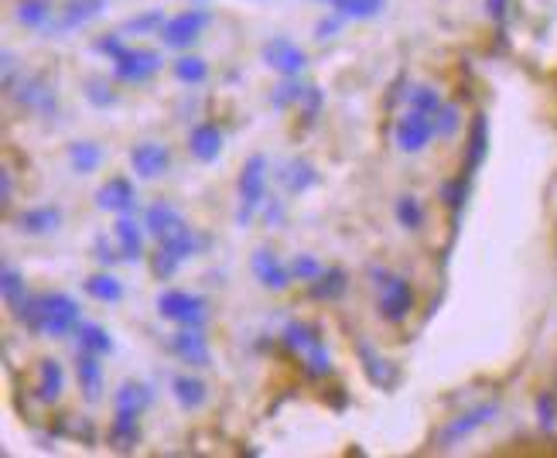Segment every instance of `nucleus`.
Masks as SVG:
<instances>
[{
  "label": "nucleus",
  "instance_id": "nucleus-1",
  "mask_svg": "<svg viewBox=\"0 0 557 458\" xmlns=\"http://www.w3.org/2000/svg\"><path fill=\"white\" fill-rule=\"evenodd\" d=\"M144 226H148V233L158 236V244L168 253H175L178 260L196 253V233L188 230V223L178 215V209L158 202V206L148 209V215H144Z\"/></svg>",
  "mask_w": 557,
  "mask_h": 458
},
{
  "label": "nucleus",
  "instance_id": "nucleus-2",
  "mask_svg": "<svg viewBox=\"0 0 557 458\" xmlns=\"http://www.w3.org/2000/svg\"><path fill=\"white\" fill-rule=\"evenodd\" d=\"M284 346L301 359V367H305L308 376L322 380V376L332 373L329 349L322 346V335H319V329H314V325H308V322H290L284 329Z\"/></svg>",
  "mask_w": 557,
  "mask_h": 458
},
{
  "label": "nucleus",
  "instance_id": "nucleus-3",
  "mask_svg": "<svg viewBox=\"0 0 557 458\" xmlns=\"http://www.w3.org/2000/svg\"><path fill=\"white\" fill-rule=\"evenodd\" d=\"M4 89L14 103H21L24 110H35V113H55V89L48 83L41 72H11L4 76Z\"/></svg>",
  "mask_w": 557,
  "mask_h": 458
},
{
  "label": "nucleus",
  "instance_id": "nucleus-4",
  "mask_svg": "<svg viewBox=\"0 0 557 458\" xmlns=\"http://www.w3.org/2000/svg\"><path fill=\"white\" fill-rule=\"evenodd\" d=\"M370 274H373L376 295H380V315L386 322H404L410 315V308H414V292H410V284L400 274H391L383 268H376Z\"/></svg>",
  "mask_w": 557,
  "mask_h": 458
},
{
  "label": "nucleus",
  "instance_id": "nucleus-5",
  "mask_svg": "<svg viewBox=\"0 0 557 458\" xmlns=\"http://www.w3.org/2000/svg\"><path fill=\"white\" fill-rule=\"evenodd\" d=\"M263 196H268V158L250 154L244 172H239V212H236L239 226H247L253 220V212L263 202Z\"/></svg>",
  "mask_w": 557,
  "mask_h": 458
},
{
  "label": "nucleus",
  "instance_id": "nucleus-6",
  "mask_svg": "<svg viewBox=\"0 0 557 458\" xmlns=\"http://www.w3.org/2000/svg\"><path fill=\"white\" fill-rule=\"evenodd\" d=\"M79 325V305L69 295H45L41 305V332L52 335V339H62L72 329Z\"/></svg>",
  "mask_w": 557,
  "mask_h": 458
},
{
  "label": "nucleus",
  "instance_id": "nucleus-7",
  "mask_svg": "<svg viewBox=\"0 0 557 458\" xmlns=\"http://www.w3.org/2000/svg\"><path fill=\"white\" fill-rule=\"evenodd\" d=\"M434 116L431 113H421L410 107L400 120H397V148L407 151V154H418L428 148V140L434 137Z\"/></svg>",
  "mask_w": 557,
  "mask_h": 458
},
{
  "label": "nucleus",
  "instance_id": "nucleus-8",
  "mask_svg": "<svg viewBox=\"0 0 557 458\" xmlns=\"http://www.w3.org/2000/svg\"><path fill=\"white\" fill-rule=\"evenodd\" d=\"M158 311L164 319H172L178 325H206V298L188 295V292H164L158 298Z\"/></svg>",
  "mask_w": 557,
  "mask_h": 458
},
{
  "label": "nucleus",
  "instance_id": "nucleus-9",
  "mask_svg": "<svg viewBox=\"0 0 557 458\" xmlns=\"http://www.w3.org/2000/svg\"><path fill=\"white\" fill-rule=\"evenodd\" d=\"M496 414H499V404H479V407H472V411L458 414L455 421H448V424L438 431V448H451V445H458L462 438H469L472 431H479L482 424H490Z\"/></svg>",
  "mask_w": 557,
  "mask_h": 458
},
{
  "label": "nucleus",
  "instance_id": "nucleus-10",
  "mask_svg": "<svg viewBox=\"0 0 557 458\" xmlns=\"http://www.w3.org/2000/svg\"><path fill=\"white\" fill-rule=\"evenodd\" d=\"M113 62H116L120 83H144L161 69V55L151 52V48H124Z\"/></svg>",
  "mask_w": 557,
  "mask_h": 458
},
{
  "label": "nucleus",
  "instance_id": "nucleus-11",
  "mask_svg": "<svg viewBox=\"0 0 557 458\" xmlns=\"http://www.w3.org/2000/svg\"><path fill=\"white\" fill-rule=\"evenodd\" d=\"M209 21H212L209 11H185V14L172 17V21H164L161 38H164V45H172V48H188V45L199 41V32L206 28Z\"/></svg>",
  "mask_w": 557,
  "mask_h": 458
},
{
  "label": "nucleus",
  "instance_id": "nucleus-12",
  "mask_svg": "<svg viewBox=\"0 0 557 458\" xmlns=\"http://www.w3.org/2000/svg\"><path fill=\"white\" fill-rule=\"evenodd\" d=\"M263 62H268L274 72H281V76L287 79H295L298 72L305 69V52L295 45V41H287V38H271L268 45H263Z\"/></svg>",
  "mask_w": 557,
  "mask_h": 458
},
{
  "label": "nucleus",
  "instance_id": "nucleus-13",
  "mask_svg": "<svg viewBox=\"0 0 557 458\" xmlns=\"http://www.w3.org/2000/svg\"><path fill=\"white\" fill-rule=\"evenodd\" d=\"M131 164H134V172L140 178H158V175L168 172V164H172V154H168L164 144L148 140V144H137V148L131 151Z\"/></svg>",
  "mask_w": 557,
  "mask_h": 458
},
{
  "label": "nucleus",
  "instance_id": "nucleus-14",
  "mask_svg": "<svg viewBox=\"0 0 557 458\" xmlns=\"http://www.w3.org/2000/svg\"><path fill=\"white\" fill-rule=\"evenodd\" d=\"M103 8H107V0H69L48 32L62 35V32H72V28H83V24H89L96 14H103Z\"/></svg>",
  "mask_w": 557,
  "mask_h": 458
},
{
  "label": "nucleus",
  "instance_id": "nucleus-15",
  "mask_svg": "<svg viewBox=\"0 0 557 458\" xmlns=\"http://www.w3.org/2000/svg\"><path fill=\"white\" fill-rule=\"evenodd\" d=\"M250 271L263 287H271V292H284V287L290 284V268H284L271 250H257L250 257Z\"/></svg>",
  "mask_w": 557,
  "mask_h": 458
},
{
  "label": "nucleus",
  "instance_id": "nucleus-16",
  "mask_svg": "<svg viewBox=\"0 0 557 458\" xmlns=\"http://www.w3.org/2000/svg\"><path fill=\"white\" fill-rule=\"evenodd\" d=\"M172 346L188 367H209V343L202 335V325H182Z\"/></svg>",
  "mask_w": 557,
  "mask_h": 458
},
{
  "label": "nucleus",
  "instance_id": "nucleus-17",
  "mask_svg": "<svg viewBox=\"0 0 557 458\" xmlns=\"http://www.w3.org/2000/svg\"><path fill=\"white\" fill-rule=\"evenodd\" d=\"M134 199H137V191H134L131 178H110L100 191H96V206L103 212H116V215L131 212Z\"/></svg>",
  "mask_w": 557,
  "mask_h": 458
},
{
  "label": "nucleus",
  "instance_id": "nucleus-18",
  "mask_svg": "<svg viewBox=\"0 0 557 458\" xmlns=\"http://www.w3.org/2000/svg\"><path fill=\"white\" fill-rule=\"evenodd\" d=\"M76 376H79L83 397L89 404L100 400V391H103V363H100V356L79 349V356H76Z\"/></svg>",
  "mask_w": 557,
  "mask_h": 458
},
{
  "label": "nucleus",
  "instance_id": "nucleus-19",
  "mask_svg": "<svg viewBox=\"0 0 557 458\" xmlns=\"http://www.w3.org/2000/svg\"><path fill=\"white\" fill-rule=\"evenodd\" d=\"M17 230L21 233H32V236H41V233H52L62 226V212L55 206H38V209H24L17 212Z\"/></svg>",
  "mask_w": 557,
  "mask_h": 458
},
{
  "label": "nucleus",
  "instance_id": "nucleus-20",
  "mask_svg": "<svg viewBox=\"0 0 557 458\" xmlns=\"http://www.w3.org/2000/svg\"><path fill=\"white\" fill-rule=\"evenodd\" d=\"M188 148H191V154H196L199 161L212 164L215 158L223 154V134H220V127L199 124L196 131H191V137H188Z\"/></svg>",
  "mask_w": 557,
  "mask_h": 458
},
{
  "label": "nucleus",
  "instance_id": "nucleus-21",
  "mask_svg": "<svg viewBox=\"0 0 557 458\" xmlns=\"http://www.w3.org/2000/svg\"><path fill=\"white\" fill-rule=\"evenodd\" d=\"M490 151V124H486V113H475L472 120V131H469V158H466V178L475 175V168L486 161Z\"/></svg>",
  "mask_w": 557,
  "mask_h": 458
},
{
  "label": "nucleus",
  "instance_id": "nucleus-22",
  "mask_svg": "<svg viewBox=\"0 0 557 458\" xmlns=\"http://www.w3.org/2000/svg\"><path fill=\"white\" fill-rule=\"evenodd\" d=\"M113 233H116V244H120V257H124V260H140L144 257V233L127 212L116 220Z\"/></svg>",
  "mask_w": 557,
  "mask_h": 458
},
{
  "label": "nucleus",
  "instance_id": "nucleus-23",
  "mask_svg": "<svg viewBox=\"0 0 557 458\" xmlns=\"http://www.w3.org/2000/svg\"><path fill=\"white\" fill-rule=\"evenodd\" d=\"M62 387H65V373L59 367V359H41V367H38V397L45 404H55Z\"/></svg>",
  "mask_w": 557,
  "mask_h": 458
},
{
  "label": "nucleus",
  "instance_id": "nucleus-24",
  "mask_svg": "<svg viewBox=\"0 0 557 458\" xmlns=\"http://www.w3.org/2000/svg\"><path fill=\"white\" fill-rule=\"evenodd\" d=\"M137 442H140L137 414H116L110 424V448L113 451H134Z\"/></svg>",
  "mask_w": 557,
  "mask_h": 458
},
{
  "label": "nucleus",
  "instance_id": "nucleus-25",
  "mask_svg": "<svg viewBox=\"0 0 557 458\" xmlns=\"http://www.w3.org/2000/svg\"><path fill=\"white\" fill-rule=\"evenodd\" d=\"M116 414H137L140 411H148V404H151V391L144 387V383H124V387L116 391Z\"/></svg>",
  "mask_w": 557,
  "mask_h": 458
},
{
  "label": "nucleus",
  "instance_id": "nucleus-26",
  "mask_svg": "<svg viewBox=\"0 0 557 458\" xmlns=\"http://www.w3.org/2000/svg\"><path fill=\"white\" fill-rule=\"evenodd\" d=\"M17 21L24 28L48 32L52 28V4L48 0H17Z\"/></svg>",
  "mask_w": 557,
  "mask_h": 458
},
{
  "label": "nucleus",
  "instance_id": "nucleus-27",
  "mask_svg": "<svg viewBox=\"0 0 557 458\" xmlns=\"http://www.w3.org/2000/svg\"><path fill=\"white\" fill-rule=\"evenodd\" d=\"M172 391H175V400L185 407V411H196V407L206 404V383L196 380V376H175L172 380Z\"/></svg>",
  "mask_w": 557,
  "mask_h": 458
},
{
  "label": "nucleus",
  "instance_id": "nucleus-28",
  "mask_svg": "<svg viewBox=\"0 0 557 458\" xmlns=\"http://www.w3.org/2000/svg\"><path fill=\"white\" fill-rule=\"evenodd\" d=\"M69 161H72V168H76L79 175H92L96 168L103 164V151H100V144L79 140V144H72V148H69Z\"/></svg>",
  "mask_w": 557,
  "mask_h": 458
},
{
  "label": "nucleus",
  "instance_id": "nucleus-29",
  "mask_svg": "<svg viewBox=\"0 0 557 458\" xmlns=\"http://www.w3.org/2000/svg\"><path fill=\"white\" fill-rule=\"evenodd\" d=\"M86 295H89V298H96V301L113 305V301L124 298V284H120L113 274H96V277H89V281H86Z\"/></svg>",
  "mask_w": 557,
  "mask_h": 458
},
{
  "label": "nucleus",
  "instance_id": "nucleus-30",
  "mask_svg": "<svg viewBox=\"0 0 557 458\" xmlns=\"http://www.w3.org/2000/svg\"><path fill=\"white\" fill-rule=\"evenodd\" d=\"M346 274L338 271V268H332V271H325L322 277H314L311 281V298H322V301H329V298H338L346 292Z\"/></svg>",
  "mask_w": 557,
  "mask_h": 458
},
{
  "label": "nucleus",
  "instance_id": "nucleus-31",
  "mask_svg": "<svg viewBox=\"0 0 557 458\" xmlns=\"http://www.w3.org/2000/svg\"><path fill=\"white\" fill-rule=\"evenodd\" d=\"M79 349L86 352H96V356H107L113 349V339H110V332L103 325H79Z\"/></svg>",
  "mask_w": 557,
  "mask_h": 458
},
{
  "label": "nucleus",
  "instance_id": "nucleus-32",
  "mask_svg": "<svg viewBox=\"0 0 557 458\" xmlns=\"http://www.w3.org/2000/svg\"><path fill=\"white\" fill-rule=\"evenodd\" d=\"M0 292H4V301L11 305V311H17L28 301V287H24V277L14 268H4V274H0Z\"/></svg>",
  "mask_w": 557,
  "mask_h": 458
},
{
  "label": "nucleus",
  "instance_id": "nucleus-33",
  "mask_svg": "<svg viewBox=\"0 0 557 458\" xmlns=\"http://www.w3.org/2000/svg\"><path fill=\"white\" fill-rule=\"evenodd\" d=\"M329 4L338 11V17H356V21L383 11V0H329Z\"/></svg>",
  "mask_w": 557,
  "mask_h": 458
},
{
  "label": "nucleus",
  "instance_id": "nucleus-34",
  "mask_svg": "<svg viewBox=\"0 0 557 458\" xmlns=\"http://www.w3.org/2000/svg\"><path fill=\"white\" fill-rule=\"evenodd\" d=\"M397 220H400V226H407V230H418L421 220H424L421 202H418L414 196H400V199H397Z\"/></svg>",
  "mask_w": 557,
  "mask_h": 458
},
{
  "label": "nucleus",
  "instance_id": "nucleus-35",
  "mask_svg": "<svg viewBox=\"0 0 557 458\" xmlns=\"http://www.w3.org/2000/svg\"><path fill=\"white\" fill-rule=\"evenodd\" d=\"M206 62L202 59H196V55H182L178 62H175V76L182 79V83H202L206 79Z\"/></svg>",
  "mask_w": 557,
  "mask_h": 458
},
{
  "label": "nucleus",
  "instance_id": "nucleus-36",
  "mask_svg": "<svg viewBox=\"0 0 557 458\" xmlns=\"http://www.w3.org/2000/svg\"><path fill=\"white\" fill-rule=\"evenodd\" d=\"M410 107L434 116V113L442 110V96L434 92V89H428V86H414V89H410Z\"/></svg>",
  "mask_w": 557,
  "mask_h": 458
},
{
  "label": "nucleus",
  "instance_id": "nucleus-37",
  "mask_svg": "<svg viewBox=\"0 0 557 458\" xmlns=\"http://www.w3.org/2000/svg\"><path fill=\"white\" fill-rule=\"evenodd\" d=\"M164 28V17L158 11H148V14H137L124 24V35H148V32H158Z\"/></svg>",
  "mask_w": 557,
  "mask_h": 458
},
{
  "label": "nucleus",
  "instance_id": "nucleus-38",
  "mask_svg": "<svg viewBox=\"0 0 557 458\" xmlns=\"http://www.w3.org/2000/svg\"><path fill=\"white\" fill-rule=\"evenodd\" d=\"M322 274H325V268L314 257H295V260H290V277H295V281H314Z\"/></svg>",
  "mask_w": 557,
  "mask_h": 458
},
{
  "label": "nucleus",
  "instance_id": "nucleus-39",
  "mask_svg": "<svg viewBox=\"0 0 557 458\" xmlns=\"http://www.w3.org/2000/svg\"><path fill=\"white\" fill-rule=\"evenodd\" d=\"M287 188L290 191H301V188H308L311 182H314V172H311V164L308 161H295V164H290L287 168Z\"/></svg>",
  "mask_w": 557,
  "mask_h": 458
},
{
  "label": "nucleus",
  "instance_id": "nucleus-40",
  "mask_svg": "<svg viewBox=\"0 0 557 458\" xmlns=\"http://www.w3.org/2000/svg\"><path fill=\"white\" fill-rule=\"evenodd\" d=\"M359 352H362V359H367V373H370V380H376L380 387H391V383H394V373H383V370H386V367H383V359L373 356L367 346H362Z\"/></svg>",
  "mask_w": 557,
  "mask_h": 458
},
{
  "label": "nucleus",
  "instance_id": "nucleus-41",
  "mask_svg": "<svg viewBox=\"0 0 557 458\" xmlns=\"http://www.w3.org/2000/svg\"><path fill=\"white\" fill-rule=\"evenodd\" d=\"M434 127H438V134L451 137L458 131V107L455 103H442V110L434 113Z\"/></svg>",
  "mask_w": 557,
  "mask_h": 458
},
{
  "label": "nucleus",
  "instance_id": "nucleus-42",
  "mask_svg": "<svg viewBox=\"0 0 557 458\" xmlns=\"http://www.w3.org/2000/svg\"><path fill=\"white\" fill-rule=\"evenodd\" d=\"M86 96H89V103L92 107H110L113 103V89L100 79H89L86 83Z\"/></svg>",
  "mask_w": 557,
  "mask_h": 458
},
{
  "label": "nucleus",
  "instance_id": "nucleus-43",
  "mask_svg": "<svg viewBox=\"0 0 557 458\" xmlns=\"http://www.w3.org/2000/svg\"><path fill=\"white\" fill-rule=\"evenodd\" d=\"M305 89H308V86H301V83H284V86H277V92H274V107H287V103H301V96H305Z\"/></svg>",
  "mask_w": 557,
  "mask_h": 458
},
{
  "label": "nucleus",
  "instance_id": "nucleus-44",
  "mask_svg": "<svg viewBox=\"0 0 557 458\" xmlns=\"http://www.w3.org/2000/svg\"><path fill=\"white\" fill-rule=\"evenodd\" d=\"M537 418H541V424L547 431L554 428V421H557V397L554 394H541L537 397Z\"/></svg>",
  "mask_w": 557,
  "mask_h": 458
},
{
  "label": "nucleus",
  "instance_id": "nucleus-45",
  "mask_svg": "<svg viewBox=\"0 0 557 458\" xmlns=\"http://www.w3.org/2000/svg\"><path fill=\"white\" fill-rule=\"evenodd\" d=\"M178 263H182V260H178L175 253H168V250L161 247V250L154 253V274H158V277H172Z\"/></svg>",
  "mask_w": 557,
  "mask_h": 458
},
{
  "label": "nucleus",
  "instance_id": "nucleus-46",
  "mask_svg": "<svg viewBox=\"0 0 557 458\" xmlns=\"http://www.w3.org/2000/svg\"><path fill=\"white\" fill-rule=\"evenodd\" d=\"M445 202H448V209L455 212V209H462V202H466V178L462 182H448L445 185Z\"/></svg>",
  "mask_w": 557,
  "mask_h": 458
},
{
  "label": "nucleus",
  "instance_id": "nucleus-47",
  "mask_svg": "<svg viewBox=\"0 0 557 458\" xmlns=\"http://www.w3.org/2000/svg\"><path fill=\"white\" fill-rule=\"evenodd\" d=\"M92 52H100V55H110V59H116L120 52H124V41H120V35L100 38V41H92Z\"/></svg>",
  "mask_w": 557,
  "mask_h": 458
},
{
  "label": "nucleus",
  "instance_id": "nucleus-48",
  "mask_svg": "<svg viewBox=\"0 0 557 458\" xmlns=\"http://www.w3.org/2000/svg\"><path fill=\"white\" fill-rule=\"evenodd\" d=\"M0 196H4V199H0V206H11V196H14V185H11V172H8V168H4V175H0Z\"/></svg>",
  "mask_w": 557,
  "mask_h": 458
},
{
  "label": "nucleus",
  "instance_id": "nucleus-49",
  "mask_svg": "<svg viewBox=\"0 0 557 458\" xmlns=\"http://www.w3.org/2000/svg\"><path fill=\"white\" fill-rule=\"evenodd\" d=\"M486 8H490V17L493 21H503L506 17V0H486Z\"/></svg>",
  "mask_w": 557,
  "mask_h": 458
},
{
  "label": "nucleus",
  "instance_id": "nucleus-50",
  "mask_svg": "<svg viewBox=\"0 0 557 458\" xmlns=\"http://www.w3.org/2000/svg\"><path fill=\"white\" fill-rule=\"evenodd\" d=\"M96 257L107 260V263H110V260H116V257L110 253V247H107V239H96Z\"/></svg>",
  "mask_w": 557,
  "mask_h": 458
}]
</instances>
